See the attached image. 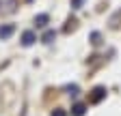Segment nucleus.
I'll use <instances>...</instances> for the list:
<instances>
[{
    "label": "nucleus",
    "mask_w": 121,
    "mask_h": 116,
    "mask_svg": "<svg viewBox=\"0 0 121 116\" xmlns=\"http://www.w3.org/2000/svg\"><path fill=\"white\" fill-rule=\"evenodd\" d=\"M15 30V26L13 24H4V26H0V39H9Z\"/></svg>",
    "instance_id": "2"
},
{
    "label": "nucleus",
    "mask_w": 121,
    "mask_h": 116,
    "mask_svg": "<svg viewBox=\"0 0 121 116\" xmlns=\"http://www.w3.org/2000/svg\"><path fill=\"white\" fill-rule=\"evenodd\" d=\"M71 110H73V112H71L73 116H82V114H84V105H82V103H76Z\"/></svg>",
    "instance_id": "5"
},
{
    "label": "nucleus",
    "mask_w": 121,
    "mask_h": 116,
    "mask_svg": "<svg viewBox=\"0 0 121 116\" xmlns=\"http://www.w3.org/2000/svg\"><path fill=\"white\" fill-rule=\"evenodd\" d=\"M48 19H50V17H48V15H45V13H41V15H37V17H35V24L43 28L45 24H48Z\"/></svg>",
    "instance_id": "4"
},
{
    "label": "nucleus",
    "mask_w": 121,
    "mask_h": 116,
    "mask_svg": "<svg viewBox=\"0 0 121 116\" xmlns=\"http://www.w3.org/2000/svg\"><path fill=\"white\" fill-rule=\"evenodd\" d=\"M35 41H37V35H35L33 30H26V32L22 35V45H26V47H28V45H33Z\"/></svg>",
    "instance_id": "1"
},
{
    "label": "nucleus",
    "mask_w": 121,
    "mask_h": 116,
    "mask_svg": "<svg viewBox=\"0 0 121 116\" xmlns=\"http://www.w3.org/2000/svg\"><path fill=\"white\" fill-rule=\"evenodd\" d=\"M54 37H56V32H54V30H48V32L41 37V41H43V43H52V39H54Z\"/></svg>",
    "instance_id": "6"
},
{
    "label": "nucleus",
    "mask_w": 121,
    "mask_h": 116,
    "mask_svg": "<svg viewBox=\"0 0 121 116\" xmlns=\"http://www.w3.org/2000/svg\"><path fill=\"white\" fill-rule=\"evenodd\" d=\"M104 97H106V90L102 88V86H97V88L93 90V95H91V99H89V101H91V103H97V101H99V99H104Z\"/></svg>",
    "instance_id": "3"
},
{
    "label": "nucleus",
    "mask_w": 121,
    "mask_h": 116,
    "mask_svg": "<svg viewBox=\"0 0 121 116\" xmlns=\"http://www.w3.org/2000/svg\"><path fill=\"white\" fill-rule=\"evenodd\" d=\"M67 93L76 97V95H78V86H67Z\"/></svg>",
    "instance_id": "7"
},
{
    "label": "nucleus",
    "mask_w": 121,
    "mask_h": 116,
    "mask_svg": "<svg viewBox=\"0 0 121 116\" xmlns=\"http://www.w3.org/2000/svg\"><path fill=\"white\" fill-rule=\"evenodd\" d=\"M80 4H82V0H73V2H71L73 9H80Z\"/></svg>",
    "instance_id": "8"
},
{
    "label": "nucleus",
    "mask_w": 121,
    "mask_h": 116,
    "mask_svg": "<svg viewBox=\"0 0 121 116\" xmlns=\"http://www.w3.org/2000/svg\"><path fill=\"white\" fill-rule=\"evenodd\" d=\"M54 116H65V112H63V110H56V112H54Z\"/></svg>",
    "instance_id": "9"
}]
</instances>
